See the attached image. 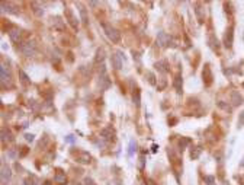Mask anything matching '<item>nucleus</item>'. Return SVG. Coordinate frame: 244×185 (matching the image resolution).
<instances>
[{
	"mask_svg": "<svg viewBox=\"0 0 244 185\" xmlns=\"http://www.w3.org/2000/svg\"><path fill=\"white\" fill-rule=\"evenodd\" d=\"M102 26H103V31H105L106 37L111 39L112 42L118 44V42L121 41V32H119L116 28H113V26H112V25H109V23H103Z\"/></svg>",
	"mask_w": 244,
	"mask_h": 185,
	"instance_id": "nucleus-1",
	"label": "nucleus"
},
{
	"mask_svg": "<svg viewBox=\"0 0 244 185\" xmlns=\"http://www.w3.org/2000/svg\"><path fill=\"white\" fill-rule=\"evenodd\" d=\"M21 51H22L25 56L32 57V56H35V53H36V44L32 42V41H28V42H25V44L21 45Z\"/></svg>",
	"mask_w": 244,
	"mask_h": 185,
	"instance_id": "nucleus-2",
	"label": "nucleus"
},
{
	"mask_svg": "<svg viewBox=\"0 0 244 185\" xmlns=\"http://www.w3.org/2000/svg\"><path fill=\"white\" fill-rule=\"evenodd\" d=\"M170 42H172V38L166 32H158V35H157V44L160 45V47H169Z\"/></svg>",
	"mask_w": 244,
	"mask_h": 185,
	"instance_id": "nucleus-3",
	"label": "nucleus"
},
{
	"mask_svg": "<svg viewBox=\"0 0 244 185\" xmlns=\"http://www.w3.org/2000/svg\"><path fill=\"white\" fill-rule=\"evenodd\" d=\"M111 61H112V66L115 67V70H121V67H122V56H121V53H119V51L115 53V54H112Z\"/></svg>",
	"mask_w": 244,
	"mask_h": 185,
	"instance_id": "nucleus-4",
	"label": "nucleus"
},
{
	"mask_svg": "<svg viewBox=\"0 0 244 185\" xmlns=\"http://www.w3.org/2000/svg\"><path fill=\"white\" fill-rule=\"evenodd\" d=\"M204 83H205V86H211L212 85V72L209 64H206L204 67Z\"/></svg>",
	"mask_w": 244,
	"mask_h": 185,
	"instance_id": "nucleus-5",
	"label": "nucleus"
},
{
	"mask_svg": "<svg viewBox=\"0 0 244 185\" xmlns=\"http://www.w3.org/2000/svg\"><path fill=\"white\" fill-rule=\"evenodd\" d=\"M12 178V171L9 166H6L5 163L2 165V182L6 184V182H9V179Z\"/></svg>",
	"mask_w": 244,
	"mask_h": 185,
	"instance_id": "nucleus-6",
	"label": "nucleus"
},
{
	"mask_svg": "<svg viewBox=\"0 0 244 185\" xmlns=\"http://www.w3.org/2000/svg\"><path fill=\"white\" fill-rule=\"evenodd\" d=\"M9 37L13 42H21V38H22V31L19 28H13L9 31Z\"/></svg>",
	"mask_w": 244,
	"mask_h": 185,
	"instance_id": "nucleus-7",
	"label": "nucleus"
},
{
	"mask_svg": "<svg viewBox=\"0 0 244 185\" xmlns=\"http://www.w3.org/2000/svg\"><path fill=\"white\" fill-rule=\"evenodd\" d=\"M233 39H234V34H233V26H230L225 34V39H224V44L227 48H231L233 47Z\"/></svg>",
	"mask_w": 244,
	"mask_h": 185,
	"instance_id": "nucleus-8",
	"label": "nucleus"
},
{
	"mask_svg": "<svg viewBox=\"0 0 244 185\" xmlns=\"http://www.w3.org/2000/svg\"><path fill=\"white\" fill-rule=\"evenodd\" d=\"M77 7H78V12H80V16H82V22L84 25H89V18H87V12H86V7L82 6L80 3H77Z\"/></svg>",
	"mask_w": 244,
	"mask_h": 185,
	"instance_id": "nucleus-9",
	"label": "nucleus"
},
{
	"mask_svg": "<svg viewBox=\"0 0 244 185\" xmlns=\"http://www.w3.org/2000/svg\"><path fill=\"white\" fill-rule=\"evenodd\" d=\"M155 69L161 72V73H167L169 72V64H167L166 60H160V61L155 63Z\"/></svg>",
	"mask_w": 244,
	"mask_h": 185,
	"instance_id": "nucleus-10",
	"label": "nucleus"
},
{
	"mask_svg": "<svg viewBox=\"0 0 244 185\" xmlns=\"http://www.w3.org/2000/svg\"><path fill=\"white\" fill-rule=\"evenodd\" d=\"M66 16H67V19H68V23H70L74 29H77V22H76L77 19L74 18V15H73V12L70 10V9H66Z\"/></svg>",
	"mask_w": 244,
	"mask_h": 185,
	"instance_id": "nucleus-11",
	"label": "nucleus"
},
{
	"mask_svg": "<svg viewBox=\"0 0 244 185\" xmlns=\"http://www.w3.org/2000/svg\"><path fill=\"white\" fill-rule=\"evenodd\" d=\"M0 72H2V85L6 86V80L10 83V74H9V72H6V67L3 64H2V67H0Z\"/></svg>",
	"mask_w": 244,
	"mask_h": 185,
	"instance_id": "nucleus-12",
	"label": "nucleus"
},
{
	"mask_svg": "<svg viewBox=\"0 0 244 185\" xmlns=\"http://www.w3.org/2000/svg\"><path fill=\"white\" fill-rule=\"evenodd\" d=\"M80 163H89L92 160V156H90L89 153H86V152H80L78 153V159H77Z\"/></svg>",
	"mask_w": 244,
	"mask_h": 185,
	"instance_id": "nucleus-13",
	"label": "nucleus"
},
{
	"mask_svg": "<svg viewBox=\"0 0 244 185\" xmlns=\"http://www.w3.org/2000/svg\"><path fill=\"white\" fill-rule=\"evenodd\" d=\"M54 181H55L57 184H66L67 182V178H66V174H63V172H58V174H55V176H54Z\"/></svg>",
	"mask_w": 244,
	"mask_h": 185,
	"instance_id": "nucleus-14",
	"label": "nucleus"
},
{
	"mask_svg": "<svg viewBox=\"0 0 244 185\" xmlns=\"http://www.w3.org/2000/svg\"><path fill=\"white\" fill-rule=\"evenodd\" d=\"M173 86H174V89L177 90L179 93L182 92V76L177 74L176 77H174V82H173Z\"/></svg>",
	"mask_w": 244,
	"mask_h": 185,
	"instance_id": "nucleus-15",
	"label": "nucleus"
},
{
	"mask_svg": "<svg viewBox=\"0 0 244 185\" xmlns=\"http://www.w3.org/2000/svg\"><path fill=\"white\" fill-rule=\"evenodd\" d=\"M3 3H5V5L7 6V9H2L3 12L7 10L9 13H13V15H17V13H19V9H17L16 6H13L12 3H6V2H3Z\"/></svg>",
	"mask_w": 244,
	"mask_h": 185,
	"instance_id": "nucleus-16",
	"label": "nucleus"
},
{
	"mask_svg": "<svg viewBox=\"0 0 244 185\" xmlns=\"http://www.w3.org/2000/svg\"><path fill=\"white\" fill-rule=\"evenodd\" d=\"M2 140L3 141H12L13 140V137H12V133L9 131V130H6V128H2Z\"/></svg>",
	"mask_w": 244,
	"mask_h": 185,
	"instance_id": "nucleus-17",
	"label": "nucleus"
},
{
	"mask_svg": "<svg viewBox=\"0 0 244 185\" xmlns=\"http://www.w3.org/2000/svg\"><path fill=\"white\" fill-rule=\"evenodd\" d=\"M103 60H105V51L102 50H97L96 51V57H94V63H103Z\"/></svg>",
	"mask_w": 244,
	"mask_h": 185,
	"instance_id": "nucleus-18",
	"label": "nucleus"
},
{
	"mask_svg": "<svg viewBox=\"0 0 244 185\" xmlns=\"http://www.w3.org/2000/svg\"><path fill=\"white\" fill-rule=\"evenodd\" d=\"M231 98H233V104H234V105H238V104H243V98H241V95H240L238 92H233V95H231Z\"/></svg>",
	"mask_w": 244,
	"mask_h": 185,
	"instance_id": "nucleus-19",
	"label": "nucleus"
},
{
	"mask_svg": "<svg viewBox=\"0 0 244 185\" xmlns=\"http://www.w3.org/2000/svg\"><path fill=\"white\" fill-rule=\"evenodd\" d=\"M200 153H202V149L199 146L198 147H192V150H190V157L192 159H198L200 156Z\"/></svg>",
	"mask_w": 244,
	"mask_h": 185,
	"instance_id": "nucleus-20",
	"label": "nucleus"
},
{
	"mask_svg": "<svg viewBox=\"0 0 244 185\" xmlns=\"http://www.w3.org/2000/svg\"><path fill=\"white\" fill-rule=\"evenodd\" d=\"M102 136L105 137L106 140H111V139H113V131L111 128H105L102 130Z\"/></svg>",
	"mask_w": 244,
	"mask_h": 185,
	"instance_id": "nucleus-21",
	"label": "nucleus"
},
{
	"mask_svg": "<svg viewBox=\"0 0 244 185\" xmlns=\"http://www.w3.org/2000/svg\"><path fill=\"white\" fill-rule=\"evenodd\" d=\"M134 104H135V105H137V107H139V104H141V92H139L138 89L135 90V92H134Z\"/></svg>",
	"mask_w": 244,
	"mask_h": 185,
	"instance_id": "nucleus-22",
	"label": "nucleus"
},
{
	"mask_svg": "<svg viewBox=\"0 0 244 185\" xmlns=\"http://www.w3.org/2000/svg\"><path fill=\"white\" fill-rule=\"evenodd\" d=\"M137 150V143H135V140H131L129 141V147H128V155H129V156H132L134 155V152Z\"/></svg>",
	"mask_w": 244,
	"mask_h": 185,
	"instance_id": "nucleus-23",
	"label": "nucleus"
},
{
	"mask_svg": "<svg viewBox=\"0 0 244 185\" xmlns=\"http://www.w3.org/2000/svg\"><path fill=\"white\" fill-rule=\"evenodd\" d=\"M52 21H55V26L58 29H63L64 26H63V23H61V19L58 16H55V18H52Z\"/></svg>",
	"mask_w": 244,
	"mask_h": 185,
	"instance_id": "nucleus-24",
	"label": "nucleus"
},
{
	"mask_svg": "<svg viewBox=\"0 0 244 185\" xmlns=\"http://www.w3.org/2000/svg\"><path fill=\"white\" fill-rule=\"evenodd\" d=\"M205 181L208 182L206 185H215V179H214V176H211V175L205 176Z\"/></svg>",
	"mask_w": 244,
	"mask_h": 185,
	"instance_id": "nucleus-25",
	"label": "nucleus"
},
{
	"mask_svg": "<svg viewBox=\"0 0 244 185\" xmlns=\"http://www.w3.org/2000/svg\"><path fill=\"white\" fill-rule=\"evenodd\" d=\"M189 143H190V140H189V139H183V140L179 141V146H180V147L183 149V147L186 146V144H189Z\"/></svg>",
	"mask_w": 244,
	"mask_h": 185,
	"instance_id": "nucleus-26",
	"label": "nucleus"
},
{
	"mask_svg": "<svg viewBox=\"0 0 244 185\" xmlns=\"http://www.w3.org/2000/svg\"><path fill=\"white\" fill-rule=\"evenodd\" d=\"M244 125V111L241 112V117L238 118V127H243Z\"/></svg>",
	"mask_w": 244,
	"mask_h": 185,
	"instance_id": "nucleus-27",
	"label": "nucleus"
},
{
	"mask_svg": "<svg viewBox=\"0 0 244 185\" xmlns=\"http://www.w3.org/2000/svg\"><path fill=\"white\" fill-rule=\"evenodd\" d=\"M21 76H22V79H23V82H25V83H28V82H29V79H28V76H26V74L23 73V72H21Z\"/></svg>",
	"mask_w": 244,
	"mask_h": 185,
	"instance_id": "nucleus-28",
	"label": "nucleus"
},
{
	"mask_svg": "<svg viewBox=\"0 0 244 185\" xmlns=\"http://www.w3.org/2000/svg\"><path fill=\"white\" fill-rule=\"evenodd\" d=\"M33 137H35L33 134H26V136H25V139H26L28 141H33Z\"/></svg>",
	"mask_w": 244,
	"mask_h": 185,
	"instance_id": "nucleus-29",
	"label": "nucleus"
},
{
	"mask_svg": "<svg viewBox=\"0 0 244 185\" xmlns=\"http://www.w3.org/2000/svg\"><path fill=\"white\" fill-rule=\"evenodd\" d=\"M66 141H68V143H73V141H74V137H73V136H67Z\"/></svg>",
	"mask_w": 244,
	"mask_h": 185,
	"instance_id": "nucleus-30",
	"label": "nucleus"
},
{
	"mask_svg": "<svg viewBox=\"0 0 244 185\" xmlns=\"http://www.w3.org/2000/svg\"><path fill=\"white\" fill-rule=\"evenodd\" d=\"M145 184H147V185H155L153 179H147V182H145Z\"/></svg>",
	"mask_w": 244,
	"mask_h": 185,
	"instance_id": "nucleus-31",
	"label": "nucleus"
},
{
	"mask_svg": "<svg viewBox=\"0 0 244 185\" xmlns=\"http://www.w3.org/2000/svg\"><path fill=\"white\" fill-rule=\"evenodd\" d=\"M9 156H10V157H16V152H15V150H12L10 153H9Z\"/></svg>",
	"mask_w": 244,
	"mask_h": 185,
	"instance_id": "nucleus-32",
	"label": "nucleus"
},
{
	"mask_svg": "<svg viewBox=\"0 0 244 185\" xmlns=\"http://www.w3.org/2000/svg\"><path fill=\"white\" fill-rule=\"evenodd\" d=\"M86 185H93V181H92V179H86Z\"/></svg>",
	"mask_w": 244,
	"mask_h": 185,
	"instance_id": "nucleus-33",
	"label": "nucleus"
},
{
	"mask_svg": "<svg viewBox=\"0 0 244 185\" xmlns=\"http://www.w3.org/2000/svg\"><path fill=\"white\" fill-rule=\"evenodd\" d=\"M89 5H90V6H96V5H97V2H90Z\"/></svg>",
	"mask_w": 244,
	"mask_h": 185,
	"instance_id": "nucleus-34",
	"label": "nucleus"
},
{
	"mask_svg": "<svg viewBox=\"0 0 244 185\" xmlns=\"http://www.w3.org/2000/svg\"><path fill=\"white\" fill-rule=\"evenodd\" d=\"M42 185H52V184H51L50 181H45V182H44V184H42Z\"/></svg>",
	"mask_w": 244,
	"mask_h": 185,
	"instance_id": "nucleus-35",
	"label": "nucleus"
},
{
	"mask_svg": "<svg viewBox=\"0 0 244 185\" xmlns=\"http://www.w3.org/2000/svg\"><path fill=\"white\" fill-rule=\"evenodd\" d=\"M240 166H241V168H244V159L241 160V162H240Z\"/></svg>",
	"mask_w": 244,
	"mask_h": 185,
	"instance_id": "nucleus-36",
	"label": "nucleus"
},
{
	"mask_svg": "<svg viewBox=\"0 0 244 185\" xmlns=\"http://www.w3.org/2000/svg\"><path fill=\"white\" fill-rule=\"evenodd\" d=\"M224 185H230V184H228V182H227V184H224Z\"/></svg>",
	"mask_w": 244,
	"mask_h": 185,
	"instance_id": "nucleus-37",
	"label": "nucleus"
}]
</instances>
